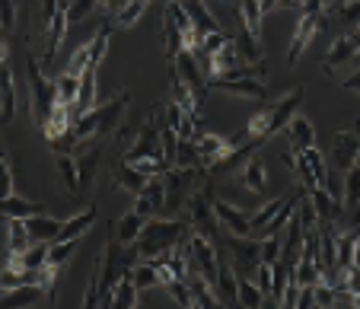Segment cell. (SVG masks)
Segmentation results:
<instances>
[{
    "mask_svg": "<svg viewBox=\"0 0 360 309\" xmlns=\"http://www.w3.org/2000/svg\"><path fill=\"white\" fill-rule=\"evenodd\" d=\"M300 103H303V90H290L284 99H278V103L265 105L262 112H255V115L249 118V128H245V144L255 150V147H262L268 138H274L278 131H284L287 124H290V118L300 112Z\"/></svg>",
    "mask_w": 360,
    "mask_h": 309,
    "instance_id": "6da1fadb",
    "label": "cell"
},
{
    "mask_svg": "<svg viewBox=\"0 0 360 309\" xmlns=\"http://www.w3.org/2000/svg\"><path fill=\"white\" fill-rule=\"evenodd\" d=\"M128 99H131L128 90H118L105 105H96L93 112H86V115L77 118V121H74L77 153H80L93 138H105L109 131L118 128V121H122V115H124V105H128Z\"/></svg>",
    "mask_w": 360,
    "mask_h": 309,
    "instance_id": "7a4b0ae2",
    "label": "cell"
},
{
    "mask_svg": "<svg viewBox=\"0 0 360 309\" xmlns=\"http://www.w3.org/2000/svg\"><path fill=\"white\" fill-rule=\"evenodd\" d=\"M185 223L188 220H179V217H150L134 242V255L150 261L157 255L169 252V249H176L185 236Z\"/></svg>",
    "mask_w": 360,
    "mask_h": 309,
    "instance_id": "3957f363",
    "label": "cell"
},
{
    "mask_svg": "<svg viewBox=\"0 0 360 309\" xmlns=\"http://www.w3.org/2000/svg\"><path fill=\"white\" fill-rule=\"evenodd\" d=\"M201 179H204V166H172V169L163 176V182H166L163 217H179L185 201L201 188Z\"/></svg>",
    "mask_w": 360,
    "mask_h": 309,
    "instance_id": "277c9868",
    "label": "cell"
},
{
    "mask_svg": "<svg viewBox=\"0 0 360 309\" xmlns=\"http://www.w3.org/2000/svg\"><path fill=\"white\" fill-rule=\"evenodd\" d=\"M29 90H32V115H35V124L45 128L51 112L58 105V80H48L45 77V67H41L39 58L29 55Z\"/></svg>",
    "mask_w": 360,
    "mask_h": 309,
    "instance_id": "5b68a950",
    "label": "cell"
},
{
    "mask_svg": "<svg viewBox=\"0 0 360 309\" xmlns=\"http://www.w3.org/2000/svg\"><path fill=\"white\" fill-rule=\"evenodd\" d=\"M188 265H195L198 271H201L204 277L211 284H217V277H220V255H217V246H214V239L211 236H204V233H191L188 236Z\"/></svg>",
    "mask_w": 360,
    "mask_h": 309,
    "instance_id": "8992f818",
    "label": "cell"
},
{
    "mask_svg": "<svg viewBox=\"0 0 360 309\" xmlns=\"http://www.w3.org/2000/svg\"><path fill=\"white\" fill-rule=\"evenodd\" d=\"M226 249L233 252V268H236V275L255 277V271H259V265H262V239L230 233L226 236Z\"/></svg>",
    "mask_w": 360,
    "mask_h": 309,
    "instance_id": "52a82bcc",
    "label": "cell"
},
{
    "mask_svg": "<svg viewBox=\"0 0 360 309\" xmlns=\"http://www.w3.org/2000/svg\"><path fill=\"white\" fill-rule=\"evenodd\" d=\"M160 124H163V112H150L147 121H143L141 134L131 140V147L124 150V159H141V157H163V147H160ZM166 159V157H163Z\"/></svg>",
    "mask_w": 360,
    "mask_h": 309,
    "instance_id": "ba28073f",
    "label": "cell"
},
{
    "mask_svg": "<svg viewBox=\"0 0 360 309\" xmlns=\"http://www.w3.org/2000/svg\"><path fill=\"white\" fill-rule=\"evenodd\" d=\"M185 220L195 227V233L214 236V227H217L220 220H217V213H214V201H211L207 188H198V192L185 201Z\"/></svg>",
    "mask_w": 360,
    "mask_h": 309,
    "instance_id": "9c48e42d",
    "label": "cell"
},
{
    "mask_svg": "<svg viewBox=\"0 0 360 309\" xmlns=\"http://www.w3.org/2000/svg\"><path fill=\"white\" fill-rule=\"evenodd\" d=\"M207 90H224V93H230V96L259 99V103L268 96L265 77H211V80H207Z\"/></svg>",
    "mask_w": 360,
    "mask_h": 309,
    "instance_id": "30bf717a",
    "label": "cell"
},
{
    "mask_svg": "<svg viewBox=\"0 0 360 309\" xmlns=\"http://www.w3.org/2000/svg\"><path fill=\"white\" fill-rule=\"evenodd\" d=\"M172 70H176V74L182 77L185 83H188L191 90H195V96L204 103V93H207V80H204V67H201V61H198L195 51H179V55L172 58Z\"/></svg>",
    "mask_w": 360,
    "mask_h": 309,
    "instance_id": "8fae6325",
    "label": "cell"
},
{
    "mask_svg": "<svg viewBox=\"0 0 360 309\" xmlns=\"http://www.w3.org/2000/svg\"><path fill=\"white\" fill-rule=\"evenodd\" d=\"M0 70H4V80H0V118H4V121H13V115H16V80H13V67H10L7 41L0 45Z\"/></svg>",
    "mask_w": 360,
    "mask_h": 309,
    "instance_id": "7c38bea8",
    "label": "cell"
},
{
    "mask_svg": "<svg viewBox=\"0 0 360 309\" xmlns=\"http://www.w3.org/2000/svg\"><path fill=\"white\" fill-rule=\"evenodd\" d=\"M163 207H166V182L163 176H153L147 182V188L134 198V211L150 220V217H163Z\"/></svg>",
    "mask_w": 360,
    "mask_h": 309,
    "instance_id": "4fadbf2b",
    "label": "cell"
},
{
    "mask_svg": "<svg viewBox=\"0 0 360 309\" xmlns=\"http://www.w3.org/2000/svg\"><path fill=\"white\" fill-rule=\"evenodd\" d=\"M322 22H326V13H319V16L303 13L300 16L297 32H293V39H290V51H287V64H297L300 58H303V51L309 48V41L316 39V32H319Z\"/></svg>",
    "mask_w": 360,
    "mask_h": 309,
    "instance_id": "5bb4252c",
    "label": "cell"
},
{
    "mask_svg": "<svg viewBox=\"0 0 360 309\" xmlns=\"http://www.w3.org/2000/svg\"><path fill=\"white\" fill-rule=\"evenodd\" d=\"M360 153V131H338L332 140V163L335 169L347 172Z\"/></svg>",
    "mask_w": 360,
    "mask_h": 309,
    "instance_id": "9a60e30c",
    "label": "cell"
},
{
    "mask_svg": "<svg viewBox=\"0 0 360 309\" xmlns=\"http://www.w3.org/2000/svg\"><path fill=\"white\" fill-rule=\"evenodd\" d=\"M345 223L360 227V166L354 163L345 172Z\"/></svg>",
    "mask_w": 360,
    "mask_h": 309,
    "instance_id": "2e32d148",
    "label": "cell"
},
{
    "mask_svg": "<svg viewBox=\"0 0 360 309\" xmlns=\"http://www.w3.org/2000/svg\"><path fill=\"white\" fill-rule=\"evenodd\" d=\"M195 144H198V153H201V166H204V169H211L217 159H224L226 153L233 150L230 138H224V134H201V131H198Z\"/></svg>",
    "mask_w": 360,
    "mask_h": 309,
    "instance_id": "e0dca14e",
    "label": "cell"
},
{
    "mask_svg": "<svg viewBox=\"0 0 360 309\" xmlns=\"http://www.w3.org/2000/svg\"><path fill=\"white\" fill-rule=\"evenodd\" d=\"M309 201H313L316 213H319V223H338V220H345V204H338V198L335 195H328L326 188H309Z\"/></svg>",
    "mask_w": 360,
    "mask_h": 309,
    "instance_id": "ac0fdd59",
    "label": "cell"
},
{
    "mask_svg": "<svg viewBox=\"0 0 360 309\" xmlns=\"http://www.w3.org/2000/svg\"><path fill=\"white\" fill-rule=\"evenodd\" d=\"M214 213H217V220L224 223L230 233L236 236H252V223H249V213L239 211V207L226 204V201H214Z\"/></svg>",
    "mask_w": 360,
    "mask_h": 309,
    "instance_id": "d6986e66",
    "label": "cell"
},
{
    "mask_svg": "<svg viewBox=\"0 0 360 309\" xmlns=\"http://www.w3.org/2000/svg\"><path fill=\"white\" fill-rule=\"evenodd\" d=\"M41 300H51V296H48V290L39 281L4 290V306H32V303H41Z\"/></svg>",
    "mask_w": 360,
    "mask_h": 309,
    "instance_id": "ffe728a7",
    "label": "cell"
},
{
    "mask_svg": "<svg viewBox=\"0 0 360 309\" xmlns=\"http://www.w3.org/2000/svg\"><path fill=\"white\" fill-rule=\"evenodd\" d=\"M287 140H290V147L293 150H306V147H316V128H313V121H309V118L306 115H293L290 118V124H287Z\"/></svg>",
    "mask_w": 360,
    "mask_h": 309,
    "instance_id": "44dd1931",
    "label": "cell"
},
{
    "mask_svg": "<svg viewBox=\"0 0 360 309\" xmlns=\"http://www.w3.org/2000/svg\"><path fill=\"white\" fill-rule=\"evenodd\" d=\"M179 7L185 10V13L191 16V22H195V29L201 35H207V32H220V22H217V16L207 10V4L204 0H179Z\"/></svg>",
    "mask_w": 360,
    "mask_h": 309,
    "instance_id": "7402d4cb",
    "label": "cell"
},
{
    "mask_svg": "<svg viewBox=\"0 0 360 309\" xmlns=\"http://www.w3.org/2000/svg\"><path fill=\"white\" fill-rule=\"evenodd\" d=\"M4 223H7V258L10 255H20L26 252L29 246H32V233H29V223L20 217H4Z\"/></svg>",
    "mask_w": 360,
    "mask_h": 309,
    "instance_id": "603a6c76",
    "label": "cell"
},
{
    "mask_svg": "<svg viewBox=\"0 0 360 309\" xmlns=\"http://www.w3.org/2000/svg\"><path fill=\"white\" fill-rule=\"evenodd\" d=\"M236 48H239V58H243L249 67H262L265 70V48H262V39L252 32H239L236 35Z\"/></svg>",
    "mask_w": 360,
    "mask_h": 309,
    "instance_id": "cb8c5ba5",
    "label": "cell"
},
{
    "mask_svg": "<svg viewBox=\"0 0 360 309\" xmlns=\"http://www.w3.org/2000/svg\"><path fill=\"white\" fill-rule=\"evenodd\" d=\"M137 284H134V271L124 268V275L115 281V287H112V296L105 306H137Z\"/></svg>",
    "mask_w": 360,
    "mask_h": 309,
    "instance_id": "d4e9b609",
    "label": "cell"
},
{
    "mask_svg": "<svg viewBox=\"0 0 360 309\" xmlns=\"http://www.w3.org/2000/svg\"><path fill=\"white\" fill-rule=\"evenodd\" d=\"M354 55H357V41H354L351 35H341V39L332 41V51H328V58H326V64H322V70H326V74H332L335 67H341V64L354 61Z\"/></svg>",
    "mask_w": 360,
    "mask_h": 309,
    "instance_id": "484cf974",
    "label": "cell"
},
{
    "mask_svg": "<svg viewBox=\"0 0 360 309\" xmlns=\"http://www.w3.org/2000/svg\"><path fill=\"white\" fill-rule=\"evenodd\" d=\"M243 188L252 195H265L268 176H265V159L262 157H249V163L243 169Z\"/></svg>",
    "mask_w": 360,
    "mask_h": 309,
    "instance_id": "4316f807",
    "label": "cell"
},
{
    "mask_svg": "<svg viewBox=\"0 0 360 309\" xmlns=\"http://www.w3.org/2000/svg\"><path fill=\"white\" fill-rule=\"evenodd\" d=\"M26 223H29V233H32L35 242H55L58 233H61V227H64L61 220L48 217V213H35V217H29Z\"/></svg>",
    "mask_w": 360,
    "mask_h": 309,
    "instance_id": "83f0119b",
    "label": "cell"
},
{
    "mask_svg": "<svg viewBox=\"0 0 360 309\" xmlns=\"http://www.w3.org/2000/svg\"><path fill=\"white\" fill-rule=\"evenodd\" d=\"M96 213H99V211H96V204H86V207H83V213L64 220V227H61V233H58V239H80V236L96 223Z\"/></svg>",
    "mask_w": 360,
    "mask_h": 309,
    "instance_id": "f1b7e54d",
    "label": "cell"
},
{
    "mask_svg": "<svg viewBox=\"0 0 360 309\" xmlns=\"http://www.w3.org/2000/svg\"><path fill=\"white\" fill-rule=\"evenodd\" d=\"M143 223H147V217H141V213L131 207V211L115 223V239L122 242V246H134L141 230H143Z\"/></svg>",
    "mask_w": 360,
    "mask_h": 309,
    "instance_id": "f546056e",
    "label": "cell"
},
{
    "mask_svg": "<svg viewBox=\"0 0 360 309\" xmlns=\"http://www.w3.org/2000/svg\"><path fill=\"white\" fill-rule=\"evenodd\" d=\"M102 159V147H89V150L77 153V172H80V192H86L96 179V169H99Z\"/></svg>",
    "mask_w": 360,
    "mask_h": 309,
    "instance_id": "4dcf8cb0",
    "label": "cell"
},
{
    "mask_svg": "<svg viewBox=\"0 0 360 309\" xmlns=\"http://www.w3.org/2000/svg\"><path fill=\"white\" fill-rule=\"evenodd\" d=\"M147 182H150V176H143V172H137L131 163H122L115 169V185L122 188V192H128V195H141L143 188H147Z\"/></svg>",
    "mask_w": 360,
    "mask_h": 309,
    "instance_id": "1f68e13d",
    "label": "cell"
},
{
    "mask_svg": "<svg viewBox=\"0 0 360 309\" xmlns=\"http://www.w3.org/2000/svg\"><path fill=\"white\" fill-rule=\"evenodd\" d=\"M290 198V195H287ZM287 198H274V201H268V204H262L255 213H249V223H252V236L255 239H262V233H265V227L271 223L274 217H278V211L287 204Z\"/></svg>",
    "mask_w": 360,
    "mask_h": 309,
    "instance_id": "d6a6232c",
    "label": "cell"
},
{
    "mask_svg": "<svg viewBox=\"0 0 360 309\" xmlns=\"http://www.w3.org/2000/svg\"><path fill=\"white\" fill-rule=\"evenodd\" d=\"M217 296L220 303H239V284H236V268H233V261H220V277H217Z\"/></svg>",
    "mask_w": 360,
    "mask_h": 309,
    "instance_id": "836d02e7",
    "label": "cell"
},
{
    "mask_svg": "<svg viewBox=\"0 0 360 309\" xmlns=\"http://www.w3.org/2000/svg\"><path fill=\"white\" fill-rule=\"evenodd\" d=\"M35 213H45V204L41 201H26L20 195L13 198H4V217H20V220H29Z\"/></svg>",
    "mask_w": 360,
    "mask_h": 309,
    "instance_id": "e575fe53",
    "label": "cell"
},
{
    "mask_svg": "<svg viewBox=\"0 0 360 309\" xmlns=\"http://www.w3.org/2000/svg\"><path fill=\"white\" fill-rule=\"evenodd\" d=\"M55 166H58V172H61L68 192L70 195H83L80 192V172H77V157H70V153H55Z\"/></svg>",
    "mask_w": 360,
    "mask_h": 309,
    "instance_id": "d590c367",
    "label": "cell"
},
{
    "mask_svg": "<svg viewBox=\"0 0 360 309\" xmlns=\"http://www.w3.org/2000/svg\"><path fill=\"white\" fill-rule=\"evenodd\" d=\"M239 16H243L245 32H252V35H259L262 39V16H265L262 0H239Z\"/></svg>",
    "mask_w": 360,
    "mask_h": 309,
    "instance_id": "8d00e7d4",
    "label": "cell"
},
{
    "mask_svg": "<svg viewBox=\"0 0 360 309\" xmlns=\"http://www.w3.org/2000/svg\"><path fill=\"white\" fill-rule=\"evenodd\" d=\"M80 90H83V77L68 74V70L58 77V103H64V105L74 109L77 99H80Z\"/></svg>",
    "mask_w": 360,
    "mask_h": 309,
    "instance_id": "74e56055",
    "label": "cell"
},
{
    "mask_svg": "<svg viewBox=\"0 0 360 309\" xmlns=\"http://www.w3.org/2000/svg\"><path fill=\"white\" fill-rule=\"evenodd\" d=\"M239 284V306H265V294L249 275H236Z\"/></svg>",
    "mask_w": 360,
    "mask_h": 309,
    "instance_id": "f35d334b",
    "label": "cell"
},
{
    "mask_svg": "<svg viewBox=\"0 0 360 309\" xmlns=\"http://www.w3.org/2000/svg\"><path fill=\"white\" fill-rule=\"evenodd\" d=\"M147 7H150V0H128L124 7L115 10V26L118 29H131L143 16V10H147Z\"/></svg>",
    "mask_w": 360,
    "mask_h": 309,
    "instance_id": "ab89813d",
    "label": "cell"
},
{
    "mask_svg": "<svg viewBox=\"0 0 360 309\" xmlns=\"http://www.w3.org/2000/svg\"><path fill=\"white\" fill-rule=\"evenodd\" d=\"M293 275H297V281L303 284V287H316V284H319L322 277H326L316 258H300L297 265H293Z\"/></svg>",
    "mask_w": 360,
    "mask_h": 309,
    "instance_id": "60d3db41",
    "label": "cell"
},
{
    "mask_svg": "<svg viewBox=\"0 0 360 309\" xmlns=\"http://www.w3.org/2000/svg\"><path fill=\"white\" fill-rule=\"evenodd\" d=\"M131 271H134V284H137V290H150V287H157V284H160L157 265H153V261H147V258H141Z\"/></svg>",
    "mask_w": 360,
    "mask_h": 309,
    "instance_id": "b9f144b4",
    "label": "cell"
},
{
    "mask_svg": "<svg viewBox=\"0 0 360 309\" xmlns=\"http://www.w3.org/2000/svg\"><path fill=\"white\" fill-rule=\"evenodd\" d=\"M74 246H77V239H55L51 246H48V265H68V258H70V252H74Z\"/></svg>",
    "mask_w": 360,
    "mask_h": 309,
    "instance_id": "7bdbcfd3",
    "label": "cell"
},
{
    "mask_svg": "<svg viewBox=\"0 0 360 309\" xmlns=\"http://www.w3.org/2000/svg\"><path fill=\"white\" fill-rule=\"evenodd\" d=\"M230 41H233V35H230V32H224V29H220V32H207V35H201V45H198L195 51L214 55V51H220L224 45H230Z\"/></svg>",
    "mask_w": 360,
    "mask_h": 309,
    "instance_id": "ee69618b",
    "label": "cell"
},
{
    "mask_svg": "<svg viewBox=\"0 0 360 309\" xmlns=\"http://www.w3.org/2000/svg\"><path fill=\"white\" fill-rule=\"evenodd\" d=\"M176 166H201V153H198V144H195V140H182V138H179Z\"/></svg>",
    "mask_w": 360,
    "mask_h": 309,
    "instance_id": "f6af8a7d",
    "label": "cell"
},
{
    "mask_svg": "<svg viewBox=\"0 0 360 309\" xmlns=\"http://www.w3.org/2000/svg\"><path fill=\"white\" fill-rule=\"evenodd\" d=\"M89 61H93V41H86V45H80V48L74 51V58H70V64H68V74L83 77V70L89 67Z\"/></svg>",
    "mask_w": 360,
    "mask_h": 309,
    "instance_id": "bcb514c9",
    "label": "cell"
},
{
    "mask_svg": "<svg viewBox=\"0 0 360 309\" xmlns=\"http://www.w3.org/2000/svg\"><path fill=\"white\" fill-rule=\"evenodd\" d=\"M96 4H99V0H70V4H68V22H70V26L83 22L96 10Z\"/></svg>",
    "mask_w": 360,
    "mask_h": 309,
    "instance_id": "7dc6e473",
    "label": "cell"
},
{
    "mask_svg": "<svg viewBox=\"0 0 360 309\" xmlns=\"http://www.w3.org/2000/svg\"><path fill=\"white\" fill-rule=\"evenodd\" d=\"M338 22L347 29L360 26V0H347V4H338Z\"/></svg>",
    "mask_w": 360,
    "mask_h": 309,
    "instance_id": "c3c4849f",
    "label": "cell"
},
{
    "mask_svg": "<svg viewBox=\"0 0 360 309\" xmlns=\"http://www.w3.org/2000/svg\"><path fill=\"white\" fill-rule=\"evenodd\" d=\"M281 233H268L262 236V261H268V265H274V261L281 258Z\"/></svg>",
    "mask_w": 360,
    "mask_h": 309,
    "instance_id": "681fc988",
    "label": "cell"
},
{
    "mask_svg": "<svg viewBox=\"0 0 360 309\" xmlns=\"http://www.w3.org/2000/svg\"><path fill=\"white\" fill-rule=\"evenodd\" d=\"M166 290H169V296L179 303V306H195V296H191V287H188V281H169L166 284Z\"/></svg>",
    "mask_w": 360,
    "mask_h": 309,
    "instance_id": "f907efd6",
    "label": "cell"
},
{
    "mask_svg": "<svg viewBox=\"0 0 360 309\" xmlns=\"http://www.w3.org/2000/svg\"><path fill=\"white\" fill-rule=\"evenodd\" d=\"M255 284L262 287V294H265V296H271V290H274V265L262 261L259 271H255Z\"/></svg>",
    "mask_w": 360,
    "mask_h": 309,
    "instance_id": "816d5d0a",
    "label": "cell"
},
{
    "mask_svg": "<svg viewBox=\"0 0 360 309\" xmlns=\"http://www.w3.org/2000/svg\"><path fill=\"white\" fill-rule=\"evenodd\" d=\"M313 290H316V306H335V296H338V290H335L328 281H319Z\"/></svg>",
    "mask_w": 360,
    "mask_h": 309,
    "instance_id": "f5cc1de1",
    "label": "cell"
},
{
    "mask_svg": "<svg viewBox=\"0 0 360 309\" xmlns=\"http://www.w3.org/2000/svg\"><path fill=\"white\" fill-rule=\"evenodd\" d=\"M13 159H10V150L4 147V198H13Z\"/></svg>",
    "mask_w": 360,
    "mask_h": 309,
    "instance_id": "db71d44e",
    "label": "cell"
},
{
    "mask_svg": "<svg viewBox=\"0 0 360 309\" xmlns=\"http://www.w3.org/2000/svg\"><path fill=\"white\" fill-rule=\"evenodd\" d=\"M0 22H4V32L16 26V0H4L0 4Z\"/></svg>",
    "mask_w": 360,
    "mask_h": 309,
    "instance_id": "11a10c76",
    "label": "cell"
},
{
    "mask_svg": "<svg viewBox=\"0 0 360 309\" xmlns=\"http://www.w3.org/2000/svg\"><path fill=\"white\" fill-rule=\"evenodd\" d=\"M300 287H303V284L297 281V275H290V281H287V287H284V296H281V306H297Z\"/></svg>",
    "mask_w": 360,
    "mask_h": 309,
    "instance_id": "9f6ffc18",
    "label": "cell"
},
{
    "mask_svg": "<svg viewBox=\"0 0 360 309\" xmlns=\"http://www.w3.org/2000/svg\"><path fill=\"white\" fill-rule=\"evenodd\" d=\"M297 7L309 16H319L322 10H326V4H322V0H297Z\"/></svg>",
    "mask_w": 360,
    "mask_h": 309,
    "instance_id": "6f0895ef",
    "label": "cell"
},
{
    "mask_svg": "<svg viewBox=\"0 0 360 309\" xmlns=\"http://www.w3.org/2000/svg\"><path fill=\"white\" fill-rule=\"evenodd\" d=\"M297 306H316V290H313V287H300Z\"/></svg>",
    "mask_w": 360,
    "mask_h": 309,
    "instance_id": "680465c9",
    "label": "cell"
},
{
    "mask_svg": "<svg viewBox=\"0 0 360 309\" xmlns=\"http://www.w3.org/2000/svg\"><path fill=\"white\" fill-rule=\"evenodd\" d=\"M341 86H345V90H351V93H360V70H354L351 77H345V80H341Z\"/></svg>",
    "mask_w": 360,
    "mask_h": 309,
    "instance_id": "91938a15",
    "label": "cell"
},
{
    "mask_svg": "<svg viewBox=\"0 0 360 309\" xmlns=\"http://www.w3.org/2000/svg\"><path fill=\"white\" fill-rule=\"evenodd\" d=\"M99 4H102V7H105V10H115L118 4H128V0H99Z\"/></svg>",
    "mask_w": 360,
    "mask_h": 309,
    "instance_id": "94428289",
    "label": "cell"
},
{
    "mask_svg": "<svg viewBox=\"0 0 360 309\" xmlns=\"http://www.w3.org/2000/svg\"><path fill=\"white\" fill-rule=\"evenodd\" d=\"M354 128H357V131H360V121H357V124H354Z\"/></svg>",
    "mask_w": 360,
    "mask_h": 309,
    "instance_id": "6125c7cd",
    "label": "cell"
},
{
    "mask_svg": "<svg viewBox=\"0 0 360 309\" xmlns=\"http://www.w3.org/2000/svg\"><path fill=\"white\" fill-rule=\"evenodd\" d=\"M322 4H332V0H322Z\"/></svg>",
    "mask_w": 360,
    "mask_h": 309,
    "instance_id": "be15d7a7",
    "label": "cell"
},
{
    "mask_svg": "<svg viewBox=\"0 0 360 309\" xmlns=\"http://www.w3.org/2000/svg\"><path fill=\"white\" fill-rule=\"evenodd\" d=\"M338 4H347V0H338Z\"/></svg>",
    "mask_w": 360,
    "mask_h": 309,
    "instance_id": "e7e4bbea",
    "label": "cell"
}]
</instances>
